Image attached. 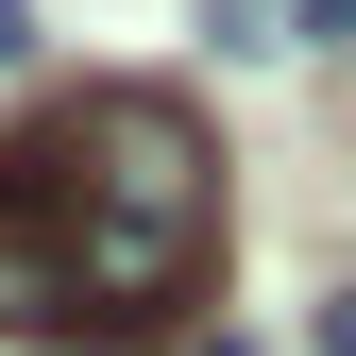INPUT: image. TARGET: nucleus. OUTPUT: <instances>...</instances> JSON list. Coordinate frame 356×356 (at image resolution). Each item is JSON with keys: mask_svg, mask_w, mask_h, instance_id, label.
<instances>
[{"mask_svg": "<svg viewBox=\"0 0 356 356\" xmlns=\"http://www.w3.org/2000/svg\"><path fill=\"white\" fill-rule=\"evenodd\" d=\"M220 289V136L170 85H51L0 136V323L153 356Z\"/></svg>", "mask_w": 356, "mask_h": 356, "instance_id": "nucleus-1", "label": "nucleus"}, {"mask_svg": "<svg viewBox=\"0 0 356 356\" xmlns=\"http://www.w3.org/2000/svg\"><path fill=\"white\" fill-rule=\"evenodd\" d=\"M272 17H305V0H220V51H289Z\"/></svg>", "mask_w": 356, "mask_h": 356, "instance_id": "nucleus-2", "label": "nucleus"}, {"mask_svg": "<svg viewBox=\"0 0 356 356\" xmlns=\"http://www.w3.org/2000/svg\"><path fill=\"white\" fill-rule=\"evenodd\" d=\"M289 34H305V51H356V0H305Z\"/></svg>", "mask_w": 356, "mask_h": 356, "instance_id": "nucleus-3", "label": "nucleus"}, {"mask_svg": "<svg viewBox=\"0 0 356 356\" xmlns=\"http://www.w3.org/2000/svg\"><path fill=\"white\" fill-rule=\"evenodd\" d=\"M17 51H34V0H0V68H17Z\"/></svg>", "mask_w": 356, "mask_h": 356, "instance_id": "nucleus-4", "label": "nucleus"}, {"mask_svg": "<svg viewBox=\"0 0 356 356\" xmlns=\"http://www.w3.org/2000/svg\"><path fill=\"white\" fill-rule=\"evenodd\" d=\"M323 356H356V289H339V305H323Z\"/></svg>", "mask_w": 356, "mask_h": 356, "instance_id": "nucleus-5", "label": "nucleus"}, {"mask_svg": "<svg viewBox=\"0 0 356 356\" xmlns=\"http://www.w3.org/2000/svg\"><path fill=\"white\" fill-rule=\"evenodd\" d=\"M204 356H254V339H204Z\"/></svg>", "mask_w": 356, "mask_h": 356, "instance_id": "nucleus-6", "label": "nucleus"}]
</instances>
